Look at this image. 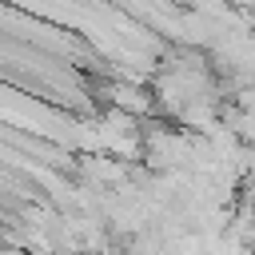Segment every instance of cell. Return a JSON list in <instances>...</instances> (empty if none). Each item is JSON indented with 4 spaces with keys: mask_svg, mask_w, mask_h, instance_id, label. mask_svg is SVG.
Here are the masks:
<instances>
[{
    "mask_svg": "<svg viewBox=\"0 0 255 255\" xmlns=\"http://www.w3.org/2000/svg\"><path fill=\"white\" fill-rule=\"evenodd\" d=\"M108 100H112L116 112H124V116H131V120L155 112V96H151L147 88H139L135 80H116V84H108Z\"/></svg>",
    "mask_w": 255,
    "mask_h": 255,
    "instance_id": "1",
    "label": "cell"
}]
</instances>
